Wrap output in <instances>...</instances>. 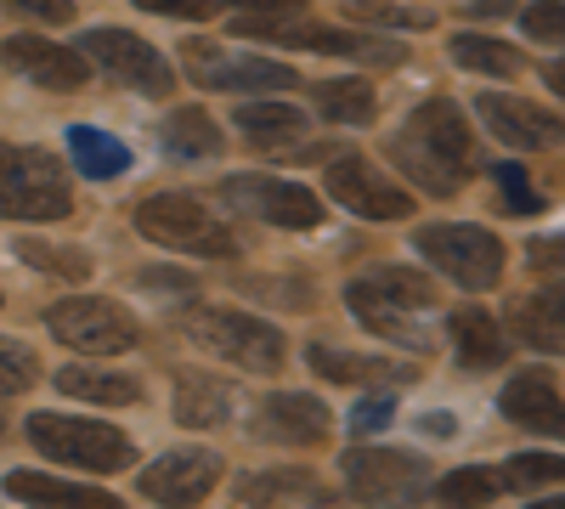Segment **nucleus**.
I'll return each instance as SVG.
<instances>
[{
    "label": "nucleus",
    "instance_id": "31",
    "mask_svg": "<svg viewBox=\"0 0 565 509\" xmlns=\"http://www.w3.org/2000/svg\"><path fill=\"white\" fill-rule=\"evenodd\" d=\"M503 492V481H498V470H487V465H463V470H452L441 487H436V498L447 503V509H481V503H492Z\"/></svg>",
    "mask_w": 565,
    "mask_h": 509
},
{
    "label": "nucleus",
    "instance_id": "16",
    "mask_svg": "<svg viewBox=\"0 0 565 509\" xmlns=\"http://www.w3.org/2000/svg\"><path fill=\"white\" fill-rule=\"evenodd\" d=\"M0 63L18 68V74H29V79L45 85V91H79V85L90 79V68H85L79 52H68V45H52V40H40V34H12L7 45H0Z\"/></svg>",
    "mask_w": 565,
    "mask_h": 509
},
{
    "label": "nucleus",
    "instance_id": "36",
    "mask_svg": "<svg viewBox=\"0 0 565 509\" xmlns=\"http://www.w3.org/2000/svg\"><path fill=\"white\" fill-rule=\"evenodd\" d=\"M509 329L521 335V346H537V351H565V329L537 306V300H521L509 311Z\"/></svg>",
    "mask_w": 565,
    "mask_h": 509
},
{
    "label": "nucleus",
    "instance_id": "48",
    "mask_svg": "<svg viewBox=\"0 0 565 509\" xmlns=\"http://www.w3.org/2000/svg\"><path fill=\"white\" fill-rule=\"evenodd\" d=\"M543 79H548L554 97H565V57H559V63H548V68H543Z\"/></svg>",
    "mask_w": 565,
    "mask_h": 509
},
{
    "label": "nucleus",
    "instance_id": "27",
    "mask_svg": "<svg viewBox=\"0 0 565 509\" xmlns=\"http://www.w3.org/2000/svg\"><path fill=\"white\" fill-rule=\"evenodd\" d=\"M68 153H74L79 176H90V181H114V176L130 170V148L114 142L108 130H90V125H74L68 130Z\"/></svg>",
    "mask_w": 565,
    "mask_h": 509
},
{
    "label": "nucleus",
    "instance_id": "32",
    "mask_svg": "<svg viewBox=\"0 0 565 509\" xmlns=\"http://www.w3.org/2000/svg\"><path fill=\"white\" fill-rule=\"evenodd\" d=\"M345 300H351V311H356L362 329L385 335V340H396V346H407V351H424V335L407 322V311H391V306H380V300H362L356 289H345Z\"/></svg>",
    "mask_w": 565,
    "mask_h": 509
},
{
    "label": "nucleus",
    "instance_id": "21",
    "mask_svg": "<svg viewBox=\"0 0 565 509\" xmlns=\"http://www.w3.org/2000/svg\"><path fill=\"white\" fill-rule=\"evenodd\" d=\"M175 420L186 431H210V425H226L232 420V385L210 380V374H175Z\"/></svg>",
    "mask_w": 565,
    "mask_h": 509
},
{
    "label": "nucleus",
    "instance_id": "43",
    "mask_svg": "<svg viewBox=\"0 0 565 509\" xmlns=\"http://www.w3.org/2000/svg\"><path fill=\"white\" fill-rule=\"evenodd\" d=\"M136 284H141V289H159V295H164V289H175V295H193V289H199V284H193V277H186V272H170V266L136 272Z\"/></svg>",
    "mask_w": 565,
    "mask_h": 509
},
{
    "label": "nucleus",
    "instance_id": "7",
    "mask_svg": "<svg viewBox=\"0 0 565 509\" xmlns=\"http://www.w3.org/2000/svg\"><path fill=\"white\" fill-rule=\"evenodd\" d=\"M340 476L380 509H418L430 492V470L418 453H396V447H351L340 458Z\"/></svg>",
    "mask_w": 565,
    "mask_h": 509
},
{
    "label": "nucleus",
    "instance_id": "33",
    "mask_svg": "<svg viewBox=\"0 0 565 509\" xmlns=\"http://www.w3.org/2000/svg\"><path fill=\"white\" fill-rule=\"evenodd\" d=\"M23 266L34 272H52V277H68V284H79V277H90V255L85 250H57V244H40V238H18L12 250Z\"/></svg>",
    "mask_w": 565,
    "mask_h": 509
},
{
    "label": "nucleus",
    "instance_id": "3",
    "mask_svg": "<svg viewBox=\"0 0 565 509\" xmlns=\"http://www.w3.org/2000/svg\"><path fill=\"white\" fill-rule=\"evenodd\" d=\"M136 233L175 255H238V233L186 193H148L136 204Z\"/></svg>",
    "mask_w": 565,
    "mask_h": 509
},
{
    "label": "nucleus",
    "instance_id": "50",
    "mask_svg": "<svg viewBox=\"0 0 565 509\" xmlns=\"http://www.w3.org/2000/svg\"><path fill=\"white\" fill-rule=\"evenodd\" d=\"M322 509H356V503H322Z\"/></svg>",
    "mask_w": 565,
    "mask_h": 509
},
{
    "label": "nucleus",
    "instance_id": "12",
    "mask_svg": "<svg viewBox=\"0 0 565 509\" xmlns=\"http://www.w3.org/2000/svg\"><path fill=\"white\" fill-rule=\"evenodd\" d=\"M221 199L238 204L255 221H266V226H289V233H306V226L322 221L317 193L295 188V181H277V176H226L221 181Z\"/></svg>",
    "mask_w": 565,
    "mask_h": 509
},
{
    "label": "nucleus",
    "instance_id": "47",
    "mask_svg": "<svg viewBox=\"0 0 565 509\" xmlns=\"http://www.w3.org/2000/svg\"><path fill=\"white\" fill-rule=\"evenodd\" d=\"M537 306H543V311L559 322V329H565V284H559V289H548V295H537Z\"/></svg>",
    "mask_w": 565,
    "mask_h": 509
},
{
    "label": "nucleus",
    "instance_id": "13",
    "mask_svg": "<svg viewBox=\"0 0 565 509\" xmlns=\"http://www.w3.org/2000/svg\"><path fill=\"white\" fill-rule=\"evenodd\" d=\"M328 193L340 199V210H351L362 221H407L413 215V199L362 153H340L328 165Z\"/></svg>",
    "mask_w": 565,
    "mask_h": 509
},
{
    "label": "nucleus",
    "instance_id": "45",
    "mask_svg": "<svg viewBox=\"0 0 565 509\" xmlns=\"http://www.w3.org/2000/svg\"><path fill=\"white\" fill-rule=\"evenodd\" d=\"M532 266L537 272H565V233L559 238H537L532 244Z\"/></svg>",
    "mask_w": 565,
    "mask_h": 509
},
{
    "label": "nucleus",
    "instance_id": "39",
    "mask_svg": "<svg viewBox=\"0 0 565 509\" xmlns=\"http://www.w3.org/2000/svg\"><path fill=\"white\" fill-rule=\"evenodd\" d=\"M498 181H503V199H509V215H537L543 199L532 193V181L521 165H498Z\"/></svg>",
    "mask_w": 565,
    "mask_h": 509
},
{
    "label": "nucleus",
    "instance_id": "8",
    "mask_svg": "<svg viewBox=\"0 0 565 509\" xmlns=\"http://www.w3.org/2000/svg\"><path fill=\"white\" fill-rule=\"evenodd\" d=\"M45 329H52L68 351H85V357H119V351L141 346L136 317L114 300H97V295L57 300L52 311H45Z\"/></svg>",
    "mask_w": 565,
    "mask_h": 509
},
{
    "label": "nucleus",
    "instance_id": "24",
    "mask_svg": "<svg viewBox=\"0 0 565 509\" xmlns=\"http://www.w3.org/2000/svg\"><path fill=\"white\" fill-rule=\"evenodd\" d=\"M159 148L170 159H215L221 153V125L204 108H175L159 130Z\"/></svg>",
    "mask_w": 565,
    "mask_h": 509
},
{
    "label": "nucleus",
    "instance_id": "10",
    "mask_svg": "<svg viewBox=\"0 0 565 509\" xmlns=\"http://www.w3.org/2000/svg\"><path fill=\"white\" fill-rule=\"evenodd\" d=\"M181 63H186V79L204 85V91H289L295 85V68L289 63H271V57H232L221 52L215 40H186L181 45Z\"/></svg>",
    "mask_w": 565,
    "mask_h": 509
},
{
    "label": "nucleus",
    "instance_id": "26",
    "mask_svg": "<svg viewBox=\"0 0 565 509\" xmlns=\"http://www.w3.org/2000/svg\"><path fill=\"white\" fill-rule=\"evenodd\" d=\"M57 391H68L79 402H97V407H130V402H141V380L103 374V368H79V362L57 374Z\"/></svg>",
    "mask_w": 565,
    "mask_h": 509
},
{
    "label": "nucleus",
    "instance_id": "30",
    "mask_svg": "<svg viewBox=\"0 0 565 509\" xmlns=\"http://www.w3.org/2000/svg\"><path fill=\"white\" fill-rule=\"evenodd\" d=\"M503 492H537V487H554L565 481V453H514L509 465L498 470Z\"/></svg>",
    "mask_w": 565,
    "mask_h": 509
},
{
    "label": "nucleus",
    "instance_id": "17",
    "mask_svg": "<svg viewBox=\"0 0 565 509\" xmlns=\"http://www.w3.org/2000/svg\"><path fill=\"white\" fill-rule=\"evenodd\" d=\"M328 425H334L328 407L317 396H306V391H271L260 402V413H255V431L266 442H282V447H317L328 436Z\"/></svg>",
    "mask_w": 565,
    "mask_h": 509
},
{
    "label": "nucleus",
    "instance_id": "6",
    "mask_svg": "<svg viewBox=\"0 0 565 509\" xmlns=\"http://www.w3.org/2000/svg\"><path fill=\"white\" fill-rule=\"evenodd\" d=\"M244 40H271V45H300V52H322V57H356V63H380V68H396L407 63V45L402 40H373V34H356V29H328V23H306V18H238L232 23Z\"/></svg>",
    "mask_w": 565,
    "mask_h": 509
},
{
    "label": "nucleus",
    "instance_id": "23",
    "mask_svg": "<svg viewBox=\"0 0 565 509\" xmlns=\"http://www.w3.org/2000/svg\"><path fill=\"white\" fill-rule=\"evenodd\" d=\"M452 340H458V362L476 368V374H487V368H503L509 362V340L498 335V322L476 306L452 311Z\"/></svg>",
    "mask_w": 565,
    "mask_h": 509
},
{
    "label": "nucleus",
    "instance_id": "14",
    "mask_svg": "<svg viewBox=\"0 0 565 509\" xmlns=\"http://www.w3.org/2000/svg\"><path fill=\"white\" fill-rule=\"evenodd\" d=\"M215 481H221V458L204 447H181L141 470V498L159 509H193L215 492Z\"/></svg>",
    "mask_w": 565,
    "mask_h": 509
},
{
    "label": "nucleus",
    "instance_id": "46",
    "mask_svg": "<svg viewBox=\"0 0 565 509\" xmlns=\"http://www.w3.org/2000/svg\"><path fill=\"white\" fill-rule=\"evenodd\" d=\"M418 431H424V436H436V442H447V436L458 431V420H452V413H424Z\"/></svg>",
    "mask_w": 565,
    "mask_h": 509
},
{
    "label": "nucleus",
    "instance_id": "35",
    "mask_svg": "<svg viewBox=\"0 0 565 509\" xmlns=\"http://www.w3.org/2000/svg\"><path fill=\"white\" fill-rule=\"evenodd\" d=\"M351 23H373V29H436L430 12L418 7H396V0H345Z\"/></svg>",
    "mask_w": 565,
    "mask_h": 509
},
{
    "label": "nucleus",
    "instance_id": "40",
    "mask_svg": "<svg viewBox=\"0 0 565 509\" xmlns=\"http://www.w3.org/2000/svg\"><path fill=\"white\" fill-rule=\"evenodd\" d=\"M396 420V402L391 396H367V402H356V413H351V436H373V431H385Z\"/></svg>",
    "mask_w": 565,
    "mask_h": 509
},
{
    "label": "nucleus",
    "instance_id": "9",
    "mask_svg": "<svg viewBox=\"0 0 565 509\" xmlns=\"http://www.w3.org/2000/svg\"><path fill=\"white\" fill-rule=\"evenodd\" d=\"M413 250L430 255V266L447 272L463 289H492L503 277V244L487 226H418Z\"/></svg>",
    "mask_w": 565,
    "mask_h": 509
},
{
    "label": "nucleus",
    "instance_id": "49",
    "mask_svg": "<svg viewBox=\"0 0 565 509\" xmlns=\"http://www.w3.org/2000/svg\"><path fill=\"white\" fill-rule=\"evenodd\" d=\"M532 509H565V498H548V503H532Z\"/></svg>",
    "mask_w": 565,
    "mask_h": 509
},
{
    "label": "nucleus",
    "instance_id": "5",
    "mask_svg": "<svg viewBox=\"0 0 565 509\" xmlns=\"http://www.w3.org/2000/svg\"><path fill=\"white\" fill-rule=\"evenodd\" d=\"M23 436L45 453V458H57V465H74V470H125L136 447L125 431L114 425H97V420H68V413H29V425Z\"/></svg>",
    "mask_w": 565,
    "mask_h": 509
},
{
    "label": "nucleus",
    "instance_id": "19",
    "mask_svg": "<svg viewBox=\"0 0 565 509\" xmlns=\"http://www.w3.org/2000/svg\"><path fill=\"white\" fill-rule=\"evenodd\" d=\"M306 362L317 368L322 380H334V385H413L418 380V362H402V357H356V351H334V346H311Z\"/></svg>",
    "mask_w": 565,
    "mask_h": 509
},
{
    "label": "nucleus",
    "instance_id": "18",
    "mask_svg": "<svg viewBox=\"0 0 565 509\" xmlns=\"http://www.w3.org/2000/svg\"><path fill=\"white\" fill-rule=\"evenodd\" d=\"M503 413L521 431H537V436H565V396H559V385L543 374V368H526V374H514L509 385H503Z\"/></svg>",
    "mask_w": 565,
    "mask_h": 509
},
{
    "label": "nucleus",
    "instance_id": "42",
    "mask_svg": "<svg viewBox=\"0 0 565 509\" xmlns=\"http://www.w3.org/2000/svg\"><path fill=\"white\" fill-rule=\"evenodd\" d=\"M0 7H12L23 18H40V23H68L74 18V0H0Z\"/></svg>",
    "mask_w": 565,
    "mask_h": 509
},
{
    "label": "nucleus",
    "instance_id": "37",
    "mask_svg": "<svg viewBox=\"0 0 565 509\" xmlns=\"http://www.w3.org/2000/svg\"><path fill=\"white\" fill-rule=\"evenodd\" d=\"M521 29L537 45H565V0H532V7L521 12Z\"/></svg>",
    "mask_w": 565,
    "mask_h": 509
},
{
    "label": "nucleus",
    "instance_id": "20",
    "mask_svg": "<svg viewBox=\"0 0 565 509\" xmlns=\"http://www.w3.org/2000/svg\"><path fill=\"white\" fill-rule=\"evenodd\" d=\"M7 492L18 503H34V509H125L114 492L103 487H85V481H63V476H45V470H12L7 476Z\"/></svg>",
    "mask_w": 565,
    "mask_h": 509
},
{
    "label": "nucleus",
    "instance_id": "34",
    "mask_svg": "<svg viewBox=\"0 0 565 509\" xmlns=\"http://www.w3.org/2000/svg\"><path fill=\"white\" fill-rule=\"evenodd\" d=\"M244 503H282V498H317V476L311 470H266V476H249L244 487Z\"/></svg>",
    "mask_w": 565,
    "mask_h": 509
},
{
    "label": "nucleus",
    "instance_id": "41",
    "mask_svg": "<svg viewBox=\"0 0 565 509\" xmlns=\"http://www.w3.org/2000/svg\"><path fill=\"white\" fill-rule=\"evenodd\" d=\"M141 12H159V18H186V23H204L215 12V0H136Z\"/></svg>",
    "mask_w": 565,
    "mask_h": 509
},
{
    "label": "nucleus",
    "instance_id": "38",
    "mask_svg": "<svg viewBox=\"0 0 565 509\" xmlns=\"http://www.w3.org/2000/svg\"><path fill=\"white\" fill-rule=\"evenodd\" d=\"M29 385H34V357L18 340H0V396L29 391Z\"/></svg>",
    "mask_w": 565,
    "mask_h": 509
},
{
    "label": "nucleus",
    "instance_id": "44",
    "mask_svg": "<svg viewBox=\"0 0 565 509\" xmlns=\"http://www.w3.org/2000/svg\"><path fill=\"white\" fill-rule=\"evenodd\" d=\"M226 7H238L249 18H300L306 0H226Z\"/></svg>",
    "mask_w": 565,
    "mask_h": 509
},
{
    "label": "nucleus",
    "instance_id": "4",
    "mask_svg": "<svg viewBox=\"0 0 565 509\" xmlns=\"http://www.w3.org/2000/svg\"><path fill=\"white\" fill-rule=\"evenodd\" d=\"M181 335L199 340L204 351L226 357L232 368H249V374H277L289 346L271 322L249 317V311H226V306H210V311H186L181 317Z\"/></svg>",
    "mask_w": 565,
    "mask_h": 509
},
{
    "label": "nucleus",
    "instance_id": "11",
    "mask_svg": "<svg viewBox=\"0 0 565 509\" xmlns=\"http://www.w3.org/2000/svg\"><path fill=\"white\" fill-rule=\"evenodd\" d=\"M79 57H97L119 85L141 91V97H170V91H175L170 63L153 52L148 40H136V34H125V29H85Z\"/></svg>",
    "mask_w": 565,
    "mask_h": 509
},
{
    "label": "nucleus",
    "instance_id": "2",
    "mask_svg": "<svg viewBox=\"0 0 565 509\" xmlns=\"http://www.w3.org/2000/svg\"><path fill=\"white\" fill-rule=\"evenodd\" d=\"M0 215L7 221H63V215H74L68 170L45 148L0 142Z\"/></svg>",
    "mask_w": 565,
    "mask_h": 509
},
{
    "label": "nucleus",
    "instance_id": "15",
    "mask_svg": "<svg viewBox=\"0 0 565 509\" xmlns=\"http://www.w3.org/2000/svg\"><path fill=\"white\" fill-rule=\"evenodd\" d=\"M476 114L487 119V130L498 142L521 148V153H537V148H559L565 142V119H554L548 108L526 103V97H503V91H487L476 103Z\"/></svg>",
    "mask_w": 565,
    "mask_h": 509
},
{
    "label": "nucleus",
    "instance_id": "29",
    "mask_svg": "<svg viewBox=\"0 0 565 509\" xmlns=\"http://www.w3.org/2000/svg\"><path fill=\"white\" fill-rule=\"evenodd\" d=\"M238 130L249 136V142H289V136H300V108H289V103H244L238 114Z\"/></svg>",
    "mask_w": 565,
    "mask_h": 509
},
{
    "label": "nucleus",
    "instance_id": "22",
    "mask_svg": "<svg viewBox=\"0 0 565 509\" xmlns=\"http://www.w3.org/2000/svg\"><path fill=\"white\" fill-rule=\"evenodd\" d=\"M362 300H380L391 311H424V306H436V289H430V277L413 272V266H380V272H367L351 284Z\"/></svg>",
    "mask_w": 565,
    "mask_h": 509
},
{
    "label": "nucleus",
    "instance_id": "28",
    "mask_svg": "<svg viewBox=\"0 0 565 509\" xmlns=\"http://www.w3.org/2000/svg\"><path fill=\"white\" fill-rule=\"evenodd\" d=\"M452 63L476 68V74H498V79L526 74V57L514 52V45H503V40H487V34H458L452 40Z\"/></svg>",
    "mask_w": 565,
    "mask_h": 509
},
{
    "label": "nucleus",
    "instance_id": "1",
    "mask_svg": "<svg viewBox=\"0 0 565 509\" xmlns=\"http://www.w3.org/2000/svg\"><path fill=\"white\" fill-rule=\"evenodd\" d=\"M391 159L418 181V188H430L436 199L458 193L469 181V170H476V136H469L463 108L447 103V97L418 103L407 130L391 142Z\"/></svg>",
    "mask_w": 565,
    "mask_h": 509
},
{
    "label": "nucleus",
    "instance_id": "25",
    "mask_svg": "<svg viewBox=\"0 0 565 509\" xmlns=\"http://www.w3.org/2000/svg\"><path fill=\"white\" fill-rule=\"evenodd\" d=\"M311 97H317L322 119H334V125H373V119H380V97H373V85L356 79V74H345V79H322Z\"/></svg>",
    "mask_w": 565,
    "mask_h": 509
}]
</instances>
